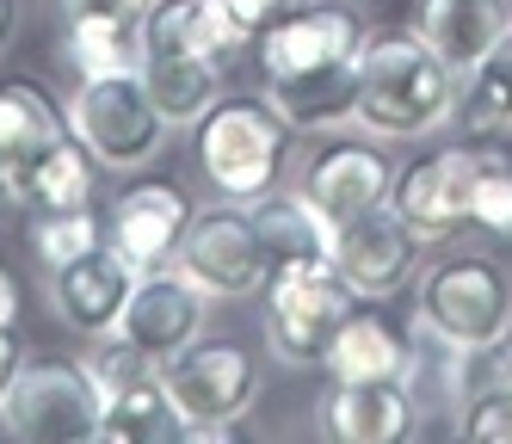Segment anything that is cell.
Instances as JSON below:
<instances>
[{"label":"cell","mask_w":512,"mask_h":444,"mask_svg":"<svg viewBox=\"0 0 512 444\" xmlns=\"http://www.w3.org/2000/svg\"><path fill=\"white\" fill-rule=\"evenodd\" d=\"M62 118L93 148V161L105 173H124V179L155 167V155L167 148V130H173L155 111L149 87H142V68L136 74H81Z\"/></svg>","instance_id":"8992f818"},{"label":"cell","mask_w":512,"mask_h":444,"mask_svg":"<svg viewBox=\"0 0 512 444\" xmlns=\"http://www.w3.org/2000/svg\"><path fill=\"white\" fill-rule=\"evenodd\" d=\"M223 7H229V19L247 31V44H253L260 31H272L278 19H290L297 7H309V0H223Z\"/></svg>","instance_id":"f546056e"},{"label":"cell","mask_w":512,"mask_h":444,"mask_svg":"<svg viewBox=\"0 0 512 444\" xmlns=\"http://www.w3.org/2000/svg\"><path fill=\"white\" fill-rule=\"evenodd\" d=\"M469 142H494L512 130V25L506 37L463 74L457 87V118H451Z\"/></svg>","instance_id":"d4e9b609"},{"label":"cell","mask_w":512,"mask_h":444,"mask_svg":"<svg viewBox=\"0 0 512 444\" xmlns=\"http://www.w3.org/2000/svg\"><path fill=\"white\" fill-rule=\"evenodd\" d=\"M192 192L179 179H124V192L105 210V241H112L136 272H155L179 259V241L192 229Z\"/></svg>","instance_id":"4fadbf2b"},{"label":"cell","mask_w":512,"mask_h":444,"mask_svg":"<svg viewBox=\"0 0 512 444\" xmlns=\"http://www.w3.org/2000/svg\"><path fill=\"white\" fill-rule=\"evenodd\" d=\"M62 56L75 62V74H136L142 68V13L62 19Z\"/></svg>","instance_id":"cb8c5ba5"},{"label":"cell","mask_w":512,"mask_h":444,"mask_svg":"<svg viewBox=\"0 0 512 444\" xmlns=\"http://www.w3.org/2000/svg\"><path fill=\"white\" fill-rule=\"evenodd\" d=\"M253 229H260L266 241V259H272V272L278 266H303V259H334V222H327L303 192H266V198H253Z\"/></svg>","instance_id":"603a6c76"},{"label":"cell","mask_w":512,"mask_h":444,"mask_svg":"<svg viewBox=\"0 0 512 444\" xmlns=\"http://www.w3.org/2000/svg\"><path fill=\"white\" fill-rule=\"evenodd\" d=\"M358 309L352 284L340 278L334 259H303V266H278L260 290V333L266 352L290 370H321L334 346L340 321Z\"/></svg>","instance_id":"5b68a950"},{"label":"cell","mask_w":512,"mask_h":444,"mask_svg":"<svg viewBox=\"0 0 512 444\" xmlns=\"http://www.w3.org/2000/svg\"><path fill=\"white\" fill-rule=\"evenodd\" d=\"M414 25H420V37H426V44L445 56L457 74H469V68L506 37L512 0H420Z\"/></svg>","instance_id":"44dd1931"},{"label":"cell","mask_w":512,"mask_h":444,"mask_svg":"<svg viewBox=\"0 0 512 444\" xmlns=\"http://www.w3.org/2000/svg\"><path fill=\"white\" fill-rule=\"evenodd\" d=\"M457 432L475 438V444H512V389H506V383L475 389L469 407L457 414Z\"/></svg>","instance_id":"f1b7e54d"},{"label":"cell","mask_w":512,"mask_h":444,"mask_svg":"<svg viewBox=\"0 0 512 444\" xmlns=\"http://www.w3.org/2000/svg\"><path fill=\"white\" fill-rule=\"evenodd\" d=\"M179 272H186L198 290H210L216 303H235V296H260L272 278L266 241L253 229V210L216 198L210 210L192 216L186 241H179Z\"/></svg>","instance_id":"9c48e42d"},{"label":"cell","mask_w":512,"mask_h":444,"mask_svg":"<svg viewBox=\"0 0 512 444\" xmlns=\"http://www.w3.org/2000/svg\"><path fill=\"white\" fill-rule=\"evenodd\" d=\"M13 37H19V0H0V56L13 50Z\"/></svg>","instance_id":"e575fe53"},{"label":"cell","mask_w":512,"mask_h":444,"mask_svg":"<svg viewBox=\"0 0 512 444\" xmlns=\"http://www.w3.org/2000/svg\"><path fill=\"white\" fill-rule=\"evenodd\" d=\"M62 19H81V13H149L142 0H56Z\"/></svg>","instance_id":"4dcf8cb0"},{"label":"cell","mask_w":512,"mask_h":444,"mask_svg":"<svg viewBox=\"0 0 512 444\" xmlns=\"http://www.w3.org/2000/svg\"><path fill=\"white\" fill-rule=\"evenodd\" d=\"M321 426L340 444H401L420 432V395L408 377L334 383V395L321 401Z\"/></svg>","instance_id":"e0dca14e"},{"label":"cell","mask_w":512,"mask_h":444,"mask_svg":"<svg viewBox=\"0 0 512 444\" xmlns=\"http://www.w3.org/2000/svg\"><path fill=\"white\" fill-rule=\"evenodd\" d=\"M290 148H297V124L260 93H223L204 118L192 124V155L198 173L216 198L253 204L284 185Z\"/></svg>","instance_id":"3957f363"},{"label":"cell","mask_w":512,"mask_h":444,"mask_svg":"<svg viewBox=\"0 0 512 444\" xmlns=\"http://www.w3.org/2000/svg\"><path fill=\"white\" fill-rule=\"evenodd\" d=\"M475 173H482V142L463 148H426L408 167H395L389 204L414 222L432 247H451L469 235V204H475Z\"/></svg>","instance_id":"8fae6325"},{"label":"cell","mask_w":512,"mask_h":444,"mask_svg":"<svg viewBox=\"0 0 512 444\" xmlns=\"http://www.w3.org/2000/svg\"><path fill=\"white\" fill-rule=\"evenodd\" d=\"M408 364H414V333H401L383 303H358L340 321L321 370L334 383H377V377H408Z\"/></svg>","instance_id":"d6986e66"},{"label":"cell","mask_w":512,"mask_h":444,"mask_svg":"<svg viewBox=\"0 0 512 444\" xmlns=\"http://www.w3.org/2000/svg\"><path fill=\"white\" fill-rule=\"evenodd\" d=\"M25 247H31V259H38V266L56 272V266H68V259L105 247V216H99L93 204H81V210H31Z\"/></svg>","instance_id":"4316f807"},{"label":"cell","mask_w":512,"mask_h":444,"mask_svg":"<svg viewBox=\"0 0 512 444\" xmlns=\"http://www.w3.org/2000/svg\"><path fill=\"white\" fill-rule=\"evenodd\" d=\"M469 229L488 241H512V148L482 142V173H475Z\"/></svg>","instance_id":"83f0119b"},{"label":"cell","mask_w":512,"mask_h":444,"mask_svg":"<svg viewBox=\"0 0 512 444\" xmlns=\"http://www.w3.org/2000/svg\"><path fill=\"white\" fill-rule=\"evenodd\" d=\"M371 19L352 0H309L272 31L247 44L253 93L272 99L290 124L303 130H334L352 118V81H358V44Z\"/></svg>","instance_id":"6da1fadb"},{"label":"cell","mask_w":512,"mask_h":444,"mask_svg":"<svg viewBox=\"0 0 512 444\" xmlns=\"http://www.w3.org/2000/svg\"><path fill=\"white\" fill-rule=\"evenodd\" d=\"M19 364H25V352H19V327H0V395L13 389Z\"/></svg>","instance_id":"1f68e13d"},{"label":"cell","mask_w":512,"mask_h":444,"mask_svg":"<svg viewBox=\"0 0 512 444\" xmlns=\"http://www.w3.org/2000/svg\"><path fill=\"white\" fill-rule=\"evenodd\" d=\"M130 284H136V266L105 241L81 259H68V266L50 272V309L68 333H81V340H105V333L118 327L124 303H130Z\"/></svg>","instance_id":"9a60e30c"},{"label":"cell","mask_w":512,"mask_h":444,"mask_svg":"<svg viewBox=\"0 0 512 444\" xmlns=\"http://www.w3.org/2000/svg\"><path fill=\"white\" fill-rule=\"evenodd\" d=\"M297 192L340 229V222L389 204V192H395V155L377 136L371 142H315L303 173H297Z\"/></svg>","instance_id":"7c38bea8"},{"label":"cell","mask_w":512,"mask_h":444,"mask_svg":"<svg viewBox=\"0 0 512 444\" xmlns=\"http://www.w3.org/2000/svg\"><path fill=\"white\" fill-rule=\"evenodd\" d=\"M161 383L186 426H241L266 395V358L229 333H198L186 352L161 364Z\"/></svg>","instance_id":"ba28073f"},{"label":"cell","mask_w":512,"mask_h":444,"mask_svg":"<svg viewBox=\"0 0 512 444\" xmlns=\"http://www.w3.org/2000/svg\"><path fill=\"white\" fill-rule=\"evenodd\" d=\"M142 87L173 130H192L229 93V62L216 56H142Z\"/></svg>","instance_id":"7402d4cb"},{"label":"cell","mask_w":512,"mask_h":444,"mask_svg":"<svg viewBox=\"0 0 512 444\" xmlns=\"http://www.w3.org/2000/svg\"><path fill=\"white\" fill-rule=\"evenodd\" d=\"M408 296H414V333L438 346H463L488 358L512 327V272L500 253L482 247H451L426 259Z\"/></svg>","instance_id":"277c9868"},{"label":"cell","mask_w":512,"mask_h":444,"mask_svg":"<svg viewBox=\"0 0 512 444\" xmlns=\"http://www.w3.org/2000/svg\"><path fill=\"white\" fill-rule=\"evenodd\" d=\"M247 31L229 19L223 0H149L142 13V56H216L235 62Z\"/></svg>","instance_id":"ac0fdd59"},{"label":"cell","mask_w":512,"mask_h":444,"mask_svg":"<svg viewBox=\"0 0 512 444\" xmlns=\"http://www.w3.org/2000/svg\"><path fill=\"white\" fill-rule=\"evenodd\" d=\"M210 303H216V296H210V290H198L186 272L155 266V272H136L130 303H124V315H118V327H112V333H118L124 346L149 352L155 364H167L173 352H186L198 333H204Z\"/></svg>","instance_id":"5bb4252c"},{"label":"cell","mask_w":512,"mask_h":444,"mask_svg":"<svg viewBox=\"0 0 512 444\" xmlns=\"http://www.w3.org/2000/svg\"><path fill=\"white\" fill-rule=\"evenodd\" d=\"M19 315H25V290H19V278L0 266V327H19Z\"/></svg>","instance_id":"d6a6232c"},{"label":"cell","mask_w":512,"mask_h":444,"mask_svg":"<svg viewBox=\"0 0 512 444\" xmlns=\"http://www.w3.org/2000/svg\"><path fill=\"white\" fill-rule=\"evenodd\" d=\"M426 235L414 229L395 204L364 210L352 222L334 229V266L352 284L358 303H389V296H408L414 278L426 272Z\"/></svg>","instance_id":"30bf717a"},{"label":"cell","mask_w":512,"mask_h":444,"mask_svg":"<svg viewBox=\"0 0 512 444\" xmlns=\"http://www.w3.org/2000/svg\"><path fill=\"white\" fill-rule=\"evenodd\" d=\"M463 74L438 56L420 25H371L358 44L352 124L377 142H420L457 118Z\"/></svg>","instance_id":"7a4b0ae2"},{"label":"cell","mask_w":512,"mask_h":444,"mask_svg":"<svg viewBox=\"0 0 512 444\" xmlns=\"http://www.w3.org/2000/svg\"><path fill=\"white\" fill-rule=\"evenodd\" d=\"M488 383H506L512 389V327H506V340L488 352Z\"/></svg>","instance_id":"836d02e7"},{"label":"cell","mask_w":512,"mask_h":444,"mask_svg":"<svg viewBox=\"0 0 512 444\" xmlns=\"http://www.w3.org/2000/svg\"><path fill=\"white\" fill-rule=\"evenodd\" d=\"M142 7H149V0H142Z\"/></svg>","instance_id":"d590c367"},{"label":"cell","mask_w":512,"mask_h":444,"mask_svg":"<svg viewBox=\"0 0 512 444\" xmlns=\"http://www.w3.org/2000/svg\"><path fill=\"white\" fill-rule=\"evenodd\" d=\"M105 389L81 358H25L13 389L0 395V432L31 444H87L99 438Z\"/></svg>","instance_id":"52a82bcc"},{"label":"cell","mask_w":512,"mask_h":444,"mask_svg":"<svg viewBox=\"0 0 512 444\" xmlns=\"http://www.w3.org/2000/svg\"><path fill=\"white\" fill-rule=\"evenodd\" d=\"M99 389H105V414H99L105 444H179L186 438V414L173 407L161 370L118 377V383H99Z\"/></svg>","instance_id":"ffe728a7"},{"label":"cell","mask_w":512,"mask_h":444,"mask_svg":"<svg viewBox=\"0 0 512 444\" xmlns=\"http://www.w3.org/2000/svg\"><path fill=\"white\" fill-rule=\"evenodd\" d=\"M62 130L68 118L44 81H31V74L0 81V204H13V210L25 204V179Z\"/></svg>","instance_id":"2e32d148"},{"label":"cell","mask_w":512,"mask_h":444,"mask_svg":"<svg viewBox=\"0 0 512 444\" xmlns=\"http://www.w3.org/2000/svg\"><path fill=\"white\" fill-rule=\"evenodd\" d=\"M99 161H93V148L75 136V130H62L44 155H38V167H31V179H25V204L19 210H81V204H93V192H99Z\"/></svg>","instance_id":"484cf974"}]
</instances>
